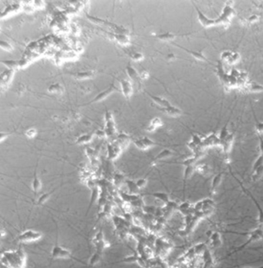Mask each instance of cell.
Returning <instances> with one entry per match:
<instances>
[{
    "mask_svg": "<svg viewBox=\"0 0 263 268\" xmlns=\"http://www.w3.org/2000/svg\"><path fill=\"white\" fill-rule=\"evenodd\" d=\"M105 134L107 138H113L116 135L114 121H113L112 113L106 111L105 112Z\"/></svg>",
    "mask_w": 263,
    "mask_h": 268,
    "instance_id": "6da1fadb",
    "label": "cell"
},
{
    "mask_svg": "<svg viewBox=\"0 0 263 268\" xmlns=\"http://www.w3.org/2000/svg\"><path fill=\"white\" fill-rule=\"evenodd\" d=\"M234 15H235L234 9L232 8L230 4L226 3L225 6V8L223 9V11H222V13L221 14L219 18L216 19H217L218 24L220 23L226 24L227 22H230V19Z\"/></svg>",
    "mask_w": 263,
    "mask_h": 268,
    "instance_id": "7a4b0ae2",
    "label": "cell"
},
{
    "mask_svg": "<svg viewBox=\"0 0 263 268\" xmlns=\"http://www.w3.org/2000/svg\"><path fill=\"white\" fill-rule=\"evenodd\" d=\"M41 237L42 234L39 232H36V231L29 229V230H26L21 233L18 239L22 242H29V241L38 240Z\"/></svg>",
    "mask_w": 263,
    "mask_h": 268,
    "instance_id": "3957f363",
    "label": "cell"
},
{
    "mask_svg": "<svg viewBox=\"0 0 263 268\" xmlns=\"http://www.w3.org/2000/svg\"><path fill=\"white\" fill-rule=\"evenodd\" d=\"M52 259H56V258H70L72 257V255L68 250L59 246L57 243L55 244L52 250L51 253Z\"/></svg>",
    "mask_w": 263,
    "mask_h": 268,
    "instance_id": "277c9868",
    "label": "cell"
},
{
    "mask_svg": "<svg viewBox=\"0 0 263 268\" xmlns=\"http://www.w3.org/2000/svg\"><path fill=\"white\" fill-rule=\"evenodd\" d=\"M260 239H263V229L260 227L257 228V229H255L254 230L251 231L249 234V237H248V240L242 246H241L238 249L236 250L235 252H237L238 250H240L243 249L244 247H245L246 246H248L249 243H251L255 242V241H257Z\"/></svg>",
    "mask_w": 263,
    "mask_h": 268,
    "instance_id": "5b68a950",
    "label": "cell"
},
{
    "mask_svg": "<svg viewBox=\"0 0 263 268\" xmlns=\"http://www.w3.org/2000/svg\"><path fill=\"white\" fill-rule=\"evenodd\" d=\"M195 9H196L197 13H198V20H199V22L202 24L204 27L207 28V27H210V26H215V25H217L218 22L216 19H209V17H207L206 15H205V14L200 10V9H198L196 5H195Z\"/></svg>",
    "mask_w": 263,
    "mask_h": 268,
    "instance_id": "8992f818",
    "label": "cell"
},
{
    "mask_svg": "<svg viewBox=\"0 0 263 268\" xmlns=\"http://www.w3.org/2000/svg\"><path fill=\"white\" fill-rule=\"evenodd\" d=\"M117 87H115L114 84H112L109 87H108V88H107L105 91H102L101 93L98 94L96 96L94 99L90 101V102L88 103V104H92V103L98 102V101H102V100L105 99V98H106V97H107L110 94H111L113 92H114V91H117Z\"/></svg>",
    "mask_w": 263,
    "mask_h": 268,
    "instance_id": "52a82bcc",
    "label": "cell"
},
{
    "mask_svg": "<svg viewBox=\"0 0 263 268\" xmlns=\"http://www.w3.org/2000/svg\"><path fill=\"white\" fill-rule=\"evenodd\" d=\"M120 86H121V91L124 97L127 99H129L131 96L133 92V88H132V84L130 81L127 80H122L120 81Z\"/></svg>",
    "mask_w": 263,
    "mask_h": 268,
    "instance_id": "ba28073f",
    "label": "cell"
},
{
    "mask_svg": "<svg viewBox=\"0 0 263 268\" xmlns=\"http://www.w3.org/2000/svg\"><path fill=\"white\" fill-rule=\"evenodd\" d=\"M126 70H127V75L129 76L130 80H133L134 83H137L138 85H140V79L141 78H140V74L135 70V69L133 68L132 66H130V65H128V66L127 67Z\"/></svg>",
    "mask_w": 263,
    "mask_h": 268,
    "instance_id": "9c48e42d",
    "label": "cell"
},
{
    "mask_svg": "<svg viewBox=\"0 0 263 268\" xmlns=\"http://www.w3.org/2000/svg\"><path fill=\"white\" fill-rule=\"evenodd\" d=\"M13 74L14 70H9V69L2 72L1 76H0V79H1V87H2L4 85L7 86V84H9L10 83L11 80H12Z\"/></svg>",
    "mask_w": 263,
    "mask_h": 268,
    "instance_id": "30bf717a",
    "label": "cell"
},
{
    "mask_svg": "<svg viewBox=\"0 0 263 268\" xmlns=\"http://www.w3.org/2000/svg\"><path fill=\"white\" fill-rule=\"evenodd\" d=\"M202 145H205V146L221 145V141L219 139V136H217L215 134H211L210 135H209L207 138L204 139Z\"/></svg>",
    "mask_w": 263,
    "mask_h": 268,
    "instance_id": "8fae6325",
    "label": "cell"
},
{
    "mask_svg": "<svg viewBox=\"0 0 263 268\" xmlns=\"http://www.w3.org/2000/svg\"><path fill=\"white\" fill-rule=\"evenodd\" d=\"M245 191H246V193H248V196H249L250 198L251 199V200H252L253 203H254L255 206H256V208L258 209V223H259L260 225H263V209L261 208V206H260L259 203H258V201H257V200L255 199V197L253 196V195L251 194V193H250L249 191H248V190L245 189Z\"/></svg>",
    "mask_w": 263,
    "mask_h": 268,
    "instance_id": "7c38bea8",
    "label": "cell"
},
{
    "mask_svg": "<svg viewBox=\"0 0 263 268\" xmlns=\"http://www.w3.org/2000/svg\"><path fill=\"white\" fill-rule=\"evenodd\" d=\"M108 159H116L118 156H119L120 152L121 151V149L119 145H108Z\"/></svg>",
    "mask_w": 263,
    "mask_h": 268,
    "instance_id": "4fadbf2b",
    "label": "cell"
},
{
    "mask_svg": "<svg viewBox=\"0 0 263 268\" xmlns=\"http://www.w3.org/2000/svg\"><path fill=\"white\" fill-rule=\"evenodd\" d=\"M149 96L151 99L153 100L154 103L159 105L160 107H161V108H167V107L171 106V104H170V102L167 100L164 99L163 97H157V96H154L152 94H149Z\"/></svg>",
    "mask_w": 263,
    "mask_h": 268,
    "instance_id": "5bb4252c",
    "label": "cell"
},
{
    "mask_svg": "<svg viewBox=\"0 0 263 268\" xmlns=\"http://www.w3.org/2000/svg\"><path fill=\"white\" fill-rule=\"evenodd\" d=\"M161 110L162 111H164V113H166L167 115H170L171 117H177L181 115V110L179 108H176V107L172 106V105L167 107V108H161Z\"/></svg>",
    "mask_w": 263,
    "mask_h": 268,
    "instance_id": "9a60e30c",
    "label": "cell"
},
{
    "mask_svg": "<svg viewBox=\"0 0 263 268\" xmlns=\"http://www.w3.org/2000/svg\"><path fill=\"white\" fill-rule=\"evenodd\" d=\"M233 140H234V135L230 134L227 137V139L221 143V145L223 148V150H224L225 152H228L230 151L231 148H232V145Z\"/></svg>",
    "mask_w": 263,
    "mask_h": 268,
    "instance_id": "2e32d148",
    "label": "cell"
},
{
    "mask_svg": "<svg viewBox=\"0 0 263 268\" xmlns=\"http://www.w3.org/2000/svg\"><path fill=\"white\" fill-rule=\"evenodd\" d=\"M114 39H116L117 41L120 43V44L124 45L127 46L130 43V38L127 34L124 33H117L114 35Z\"/></svg>",
    "mask_w": 263,
    "mask_h": 268,
    "instance_id": "e0dca14e",
    "label": "cell"
},
{
    "mask_svg": "<svg viewBox=\"0 0 263 268\" xmlns=\"http://www.w3.org/2000/svg\"><path fill=\"white\" fill-rule=\"evenodd\" d=\"M161 125H162V121H161V120L159 118H154L151 120V121H150V125H149L147 128V131L149 132H153V131H154L157 128L161 126Z\"/></svg>",
    "mask_w": 263,
    "mask_h": 268,
    "instance_id": "ac0fdd59",
    "label": "cell"
},
{
    "mask_svg": "<svg viewBox=\"0 0 263 268\" xmlns=\"http://www.w3.org/2000/svg\"><path fill=\"white\" fill-rule=\"evenodd\" d=\"M182 49H183V50H186V51L188 52V53H189L191 55V56H193L194 58L197 59V60H203V61H205V62H209L208 59H207L206 57H205V56H204V54L202 53V52L193 51V50H187V49H185V48H182Z\"/></svg>",
    "mask_w": 263,
    "mask_h": 268,
    "instance_id": "d6986e66",
    "label": "cell"
},
{
    "mask_svg": "<svg viewBox=\"0 0 263 268\" xmlns=\"http://www.w3.org/2000/svg\"><path fill=\"white\" fill-rule=\"evenodd\" d=\"M95 74L94 71L93 70H88V71H84V72H79L77 74H76L75 77L76 78L79 79V80H84V79H88L93 77Z\"/></svg>",
    "mask_w": 263,
    "mask_h": 268,
    "instance_id": "ffe728a7",
    "label": "cell"
},
{
    "mask_svg": "<svg viewBox=\"0 0 263 268\" xmlns=\"http://www.w3.org/2000/svg\"><path fill=\"white\" fill-rule=\"evenodd\" d=\"M152 196L154 197V198L161 200V202L164 203L165 204H167L170 202L169 196H168V195H167V193H160V192H158V193H153Z\"/></svg>",
    "mask_w": 263,
    "mask_h": 268,
    "instance_id": "44dd1931",
    "label": "cell"
},
{
    "mask_svg": "<svg viewBox=\"0 0 263 268\" xmlns=\"http://www.w3.org/2000/svg\"><path fill=\"white\" fill-rule=\"evenodd\" d=\"M41 182L40 180L39 179V178H38L37 175H36V169L35 170L34 172V176H33V184H32V186H33V190L35 193H38L40 188H41Z\"/></svg>",
    "mask_w": 263,
    "mask_h": 268,
    "instance_id": "7402d4cb",
    "label": "cell"
},
{
    "mask_svg": "<svg viewBox=\"0 0 263 268\" xmlns=\"http://www.w3.org/2000/svg\"><path fill=\"white\" fill-rule=\"evenodd\" d=\"M222 173H219L217 174L215 177L213 178V179H212V188H211V190L212 192L215 191L216 189L219 187V184L221 183L222 182Z\"/></svg>",
    "mask_w": 263,
    "mask_h": 268,
    "instance_id": "603a6c76",
    "label": "cell"
},
{
    "mask_svg": "<svg viewBox=\"0 0 263 268\" xmlns=\"http://www.w3.org/2000/svg\"><path fill=\"white\" fill-rule=\"evenodd\" d=\"M93 139V135L91 134H86V135H83L81 136L78 137L76 141V143L77 144H85L88 143V142H90Z\"/></svg>",
    "mask_w": 263,
    "mask_h": 268,
    "instance_id": "cb8c5ba5",
    "label": "cell"
},
{
    "mask_svg": "<svg viewBox=\"0 0 263 268\" xmlns=\"http://www.w3.org/2000/svg\"><path fill=\"white\" fill-rule=\"evenodd\" d=\"M172 152L169 149H164V150L161 151L158 155L156 156V157L154 158V161H158L161 160V159H166V158L170 157L171 156H172Z\"/></svg>",
    "mask_w": 263,
    "mask_h": 268,
    "instance_id": "d4e9b609",
    "label": "cell"
},
{
    "mask_svg": "<svg viewBox=\"0 0 263 268\" xmlns=\"http://www.w3.org/2000/svg\"><path fill=\"white\" fill-rule=\"evenodd\" d=\"M194 170H195V167L193 166H187L185 167V173H184V190L185 188V183H186L187 180L191 177V176L193 173Z\"/></svg>",
    "mask_w": 263,
    "mask_h": 268,
    "instance_id": "484cf974",
    "label": "cell"
},
{
    "mask_svg": "<svg viewBox=\"0 0 263 268\" xmlns=\"http://www.w3.org/2000/svg\"><path fill=\"white\" fill-rule=\"evenodd\" d=\"M176 37V35L171 33V32H165V33H161L157 36V38L161 39L162 41H171L172 39Z\"/></svg>",
    "mask_w": 263,
    "mask_h": 268,
    "instance_id": "4316f807",
    "label": "cell"
},
{
    "mask_svg": "<svg viewBox=\"0 0 263 268\" xmlns=\"http://www.w3.org/2000/svg\"><path fill=\"white\" fill-rule=\"evenodd\" d=\"M2 63L6 66L8 67V69L9 70H15V69L18 68L19 66V63L18 61H15V60H5V61H1Z\"/></svg>",
    "mask_w": 263,
    "mask_h": 268,
    "instance_id": "83f0119b",
    "label": "cell"
},
{
    "mask_svg": "<svg viewBox=\"0 0 263 268\" xmlns=\"http://www.w3.org/2000/svg\"><path fill=\"white\" fill-rule=\"evenodd\" d=\"M100 258H101V253L97 251L94 254L92 255V256H91L90 259L89 261L90 266H94V265L97 264V263L100 260Z\"/></svg>",
    "mask_w": 263,
    "mask_h": 268,
    "instance_id": "f1b7e54d",
    "label": "cell"
},
{
    "mask_svg": "<svg viewBox=\"0 0 263 268\" xmlns=\"http://www.w3.org/2000/svg\"><path fill=\"white\" fill-rule=\"evenodd\" d=\"M19 8H20V5H17V4H14V5H10L9 7L6 8V9H5V10L2 12V15H1V18H3L4 15L12 13V12H16V11L19 10Z\"/></svg>",
    "mask_w": 263,
    "mask_h": 268,
    "instance_id": "f546056e",
    "label": "cell"
},
{
    "mask_svg": "<svg viewBox=\"0 0 263 268\" xmlns=\"http://www.w3.org/2000/svg\"><path fill=\"white\" fill-rule=\"evenodd\" d=\"M229 135H230V134H229L228 131L227 125H225V126L222 128V130H221V132H220V133H219V138L221 141V143H222L223 141L225 140V139H227V137Z\"/></svg>",
    "mask_w": 263,
    "mask_h": 268,
    "instance_id": "4dcf8cb0",
    "label": "cell"
},
{
    "mask_svg": "<svg viewBox=\"0 0 263 268\" xmlns=\"http://www.w3.org/2000/svg\"><path fill=\"white\" fill-rule=\"evenodd\" d=\"M126 183H127V186H128V188H129V189H130V193H132V194H133V193H136L138 192L139 189H138V187L137 186L136 183H134V182L132 181V180H127Z\"/></svg>",
    "mask_w": 263,
    "mask_h": 268,
    "instance_id": "1f68e13d",
    "label": "cell"
},
{
    "mask_svg": "<svg viewBox=\"0 0 263 268\" xmlns=\"http://www.w3.org/2000/svg\"><path fill=\"white\" fill-rule=\"evenodd\" d=\"M48 91L50 93H62L63 92V87L60 84H52L49 88Z\"/></svg>",
    "mask_w": 263,
    "mask_h": 268,
    "instance_id": "d6a6232c",
    "label": "cell"
},
{
    "mask_svg": "<svg viewBox=\"0 0 263 268\" xmlns=\"http://www.w3.org/2000/svg\"><path fill=\"white\" fill-rule=\"evenodd\" d=\"M52 193H53V191L50 192V193H44V194L41 195V196H39V198L38 199V201H37L38 205H43V204H44L47 201L48 199L50 198V195H51Z\"/></svg>",
    "mask_w": 263,
    "mask_h": 268,
    "instance_id": "836d02e7",
    "label": "cell"
},
{
    "mask_svg": "<svg viewBox=\"0 0 263 268\" xmlns=\"http://www.w3.org/2000/svg\"><path fill=\"white\" fill-rule=\"evenodd\" d=\"M263 176V166H261V167L258 168V169L254 172V174L252 176V179L254 181H256L258 179H260L261 177H262Z\"/></svg>",
    "mask_w": 263,
    "mask_h": 268,
    "instance_id": "e575fe53",
    "label": "cell"
},
{
    "mask_svg": "<svg viewBox=\"0 0 263 268\" xmlns=\"http://www.w3.org/2000/svg\"><path fill=\"white\" fill-rule=\"evenodd\" d=\"M191 208V204H190V203H188V202H185V203H183L182 204H181V205L178 206V209H179L181 213H188V210H189Z\"/></svg>",
    "mask_w": 263,
    "mask_h": 268,
    "instance_id": "d590c367",
    "label": "cell"
},
{
    "mask_svg": "<svg viewBox=\"0 0 263 268\" xmlns=\"http://www.w3.org/2000/svg\"><path fill=\"white\" fill-rule=\"evenodd\" d=\"M261 166H263V156H261V155H260L259 157L256 159V161H255L254 164H253V167H252L253 173H254L258 168L261 167Z\"/></svg>",
    "mask_w": 263,
    "mask_h": 268,
    "instance_id": "8d00e7d4",
    "label": "cell"
},
{
    "mask_svg": "<svg viewBox=\"0 0 263 268\" xmlns=\"http://www.w3.org/2000/svg\"><path fill=\"white\" fill-rule=\"evenodd\" d=\"M97 197H98V190H97V188H94V189H93V191H92V194H91L90 203V205H89V210H90V207H91V206H92V204L94 203L96 201V200H97Z\"/></svg>",
    "mask_w": 263,
    "mask_h": 268,
    "instance_id": "74e56055",
    "label": "cell"
},
{
    "mask_svg": "<svg viewBox=\"0 0 263 268\" xmlns=\"http://www.w3.org/2000/svg\"><path fill=\"white\" fill-rule=\"evenodd\" d=\"M0 46L2 49H3L4 50H6L8 52H11L12 50V46H11V44H9L8 42L3 41V40H1L0 41Z\"/></svg>",
    "mask_w": 263,
    "mask_h": 268,
    "instance_id": "f35d334b",
    "label": "cell"
},
{
    "mask_svg": "<svg viewBox=\"0 0 263 268\" xmlns=\"http://www.w3.org/2000/svg\"><path fill=\"white\" fill-rule=\"evenodd\" d=\"M194 251H195V253L196 254H200L202 252H205V246L204 243H199V244L196 245V246L194 247Z\"/></svg>",
    "mask_w": 263,
    "mask_h": 268,
    "instance_id": "ab89813d",
    "label": "cell"
},
{
    "mask_svg": "<svg viewBox=\"0 0 263 268\" xmlns=\"http://www.w3.org/2000/svg\"><path fill=\"white\" fill-rule=\"evenodd\" d=\"M197 159H198V157H196V156H194L193 158H189V159H186V160L184 161V162H182V164L184 165L185 167H187V166H193L194 163L196 162Z\"/></svg>",
    "mask_w": 263,
    "mask_h": 268,
    "instance_id": "60d3db41",
    "label": "cell"
},
{
    "mask_svg": "<svg viewBox=\"0 0 263 268\" xmlns=\"http://www.w3.org/2000/svg\"><path fill=\"white\" fill-rule=\"evenodd\" d=\"M141 140L143 141V144L145 145V146L147 147V149H148V148H150V147H152V146L155 145V143H154L152 140H150L149 138H147V137H143V138H142L141 139Z\"/></svg>",
    "mask_w": 263,
    "mask_h": 268,
    "instance_id": "b9f144b4",
    "label": "cell"
},
{
    "mask_svg": "<svg viewBox=\"0 0 263 268\" xmlns=\"http://www.w3.org/2000/svg\"><path fill=\"white\" fill-rule=\"evenodd\" d=\"M191 142H192L194 144H195V145H196L197 146H198V147H199L201 145H202V142H203V141L201 139V138L198 136V135H192V139H191Z\"/></svg>",
    "mask_w": 263,
    "mask_h": 268,
    "instance_id": "7bdbcfd3",
    "label": "cell"
},
{
    "mask_svg": "<svg viewBox=\"0 0 263 268\" xmlns=\"http://www.w3.org/2000/svg\"><path fill=\"white\" fill-rule=\"evenodd\" d=\"M130 57H131L132 60H134V61H139V60H143V55L142 54V53L136 52V53H131V54H130Z\"/></svg>",
    "mask_w": 263,
    "mask_h": 268,
    "instance_id": "ee69618b",
    "label": "cell"
},
{
    "mask_svg": "<svg viewBox=\"0 0 263 268\" xmlns=\"http://www.w3.org/2000/svg\"><path fill=\"white\" fill-rule=\"evenodd\" d=\"M133 143H134L135 146H137L138 149H141V150H146V149H147V147H146L145 145L143 144V141L141 140V139L135 140L134 142H133Z\"/></svg>",
    "mask_w": 263,
    "mask_h": 268,
    "instance_id": "f6af8a7d",
    "label": "cell"
},
{
    "mask_svg": "<svg viewBox=\"0 0 263 268\" xmlns=\"http://www.w3.org/2000/svg\"><path fill=\"white\" fill-rule=\"evenodd\" d=\"M250 91H254V92H258V91H263V87L261 85H258L257 84H252L250 87Z\"/></svg>",
    "mask_w": 263,
    "mask_h": 268,
    "instance_id": "bcb514c9",
    "label": "cell"
},
{
    "mask_svg": "<svg viewBox=\"0 0 263 268\" xmlns=\"http://www.w3.org/2000/svg\"><path fill=\"white\" fill-rule=\"evenodd\" d=\"M103 240H104V233H103L102 232V229H100V232L95 236V238H94V243H95L96 244V243H97L100 242V241Z\"/></svg>",
    "mask_w": 263,
    "mask_h": 268,
    "instance_id": "7dc6e473",
    "label": "cell"
},
{
    "mask_svg": "<svg viewBox=\"0 0 263 268\" xmlns=\"http://www.w3.org/2000/svg\"><path fill=\"white\" fill-rule=\"evenodd\" d=\"M147 180L146 179H138L136 182V184H137V186L138 187L139 189H140L143 188L147 185Z\"/></svg>",
    "mask_w": 263,
    "mask_h": 268,
    "instance_id": "c3c4849f",
    "label": "cell"
},
{
    "mask_svg": "<svg viewBox=\"0 0 263 268\" xmlns=\"http://www.w3.org/2000/svg\"><path fill=\"white\" fill-rule=\"evenodd\" d=\"M123 180V176L120 174H116L114 176V183L116 186H119Z\"/></svg>",
    "mask_w": 263,
    "mask_h": 268,
    "instance_id": "681fc988",
    "label": "cell"
},
{
    "mask_svg": "<svg viewBox=\"0 0 263 268\" xmlns=\"http://www.w3.org/2000/svg\"><path fill=\"white\" fill-rule=\"evenodd\" d=\"M26 135L29 139H33L36 135V130L34 128H30V129L27 130L26 132Z\"/></svg>",
    "mask_w": 263,
    "mask_h": 268,
    "instance_id": "f907efd6",
    "label": "cell"
},
{
    "mask_svg": "<svg viewBox=\"0 0 263 268\" xmlns=\"http://www.w3.org/2000/svg\"><path fill=\"white\" fill-rule=\"evenodd\" d=\"M255 129L258 135H261L263 133V122H257L255 125Z\"/></svg>",
    "mask_w": 263,
    "mask_h": 268,
    "instance_id": "816d5d0a",
    "label": "cell"
},
{
    "mask_svg": "<svg viewBox=\"0 0 263 268\" xmlns=\"http://www.w3.org/2000/svg\"><path fill=\"white\" fill-rule=\"evenodd\" d=\"M211 240H212V243L214 242H216V241H219L220 240V234L217 232H215L212 234V236L210 237Z\"/></svg>",
    "mask_w": 263,
    "mask_h": 268,
    "instance_id": "f5cc1de1",
    "label": "cell"
},
{
    "mask_svg": "<svg viewBox=\"0 0 263 268\" xmlns=\"http://www.w3.org/2000/svg\"><path fill=\"white\" fill-rule=\"evenodd\" d=\"M232 53H231V52L229 51L224 52V53H222L221 58H222V60H225V59H226L227 60H228L229 59L232 57Z\"/></svg>",
    "mask_w": 263,
    "mask_h": 268,
    "instance_id": "db71d44e",
    "label": "cell"
},
{
    "mask_svg": "<svg viewBox=\"0 0 263 268\" xmlns=\"http://www.w3.org/2000/svg\"><path fill=\"white\" fill-rule=\"evenodd\" d=\"M197 171L199 172L200 173H202V174L205 173H206L207 172H208V166H205V165H202V166H198V167L197 168Z\"/></svg>",
    "mask_w": 263,
    "mask_h": 268,
    "instance_id": "11a10c76",
    "label": "cell"
},
{
    "mask_svg": "<svg viewBox=\"0 0 263 268\" xmlns=\"http://www.w3.org/2000/svg\"><path fill=\"white\" fill-rule=\"evenodd\" d=\"M258 139H259V149L261 151V154H263V139L261 135H258Z\"/></svg>",
    "mask_w": 263,
    "mask_h": 268,
    "instance_id": "9f6ffc18",
    "label": "cell"
},
{
    "mask_svg": "<svg viewBox=\"0 0 263 268\" xmlns=\"http://www.w3.org/2000/svg\"><path fill=\"white\" fill-rule=\"evenodd\" d=\"M258 15H251V16H250V17H249V19H248V21H249L250 22H256V21L258 20Z\"/></svg>",
    "mask_w": 263,
    "mask_h": 268,
    "instance_id": "6f0895ef",
    "label": "cell"
},
{
    "mask_svg": "<svg viewBox=\"0 0 263 268\" xmlns=\"http://www.w3.org/2000/svg\"><path fill=\"white\" fill-rule=\"evenodd\" d=\"M8 136H9V134L8 133H3V132H1V134H0V140H1V142H2V141H3L5 139H6Z\"/></svg>",
    "mask_w": 263,
    "mask_h": 268,
    "instance_id": "680465c9",
    "label": "cell"
},
{
    "mask_svg": "<svg viewBox=\"0 0 263 268\" xmlns=\"http://www.w3.org/2000/svg\"><path fill=\"white\" fill-rule=\"evenodd\" d=\"M140 78H141V79H146V78H147V77H148L149 74H148V73H147V71H143L141 73V74H140Z\"/></svg>",
    "mask_w": 263,
    "mask_h": 268,
    "instance_id": "91938a15",
    "label": "cell"
},
{
    "mask_svg": "<svg viewBox=\"0 0 263 268\" xmlns=\"http://www.w3.org/2000/svg\"><path fill=\"white\" fill-rule=\"evenodd\" d=\"M96 135L100 137H104L106 135V134H105V132H103V131H97L96 132Z\"/></svg>",
    "mask_w": 263,
    "mask_h": 268,
    "instance_id": "94428289",
    "label": "cell"
},
{
    "mask_svg": "<svg viewBox=\"0 0 263 268\" xmlns=\"http://www.w3.org/2000/svg\"><path fill=\"white\" fill-rule=\"evenodd\" d=\"M167 58L169 59V60H171V59L175 58V56H174V54H172V53H171V54H169L168 56H167Z\"/></svg>",
    "mask_w": 263,
    "mask_h": 268,
    "instance_id": "6125c7cd",
    "label": "cell"
}]
</instances>
